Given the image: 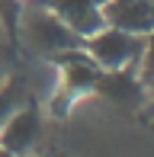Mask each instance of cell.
I'll use <instances>...</instances> for the list:
<instances>
[{
	"label": "cell",
	"mask_w": 154,
	"mask_h": 157,
	"mask_svg": "<svg viewBox=\"0 0 154 157\" xmlns=\"http://www.w3.org/2000/svg\"><path fill=\"white\" fill-rule=\"evenodd\" d=\"M141 83H144V93L151 99V109H154V32L144 42V55H141Z\"/></svg>",
	"instance_id": "9"
},
{
	"label": "cell",
	"mask_w": 154,
	"mask_h": 157,
	"mask_svg": "<svg viewBox=\"0 0 154 157\" xmlns=\"http://www.w3.org/2000/svg\"><path fill=\"white\" fill-rule=\"evenodd\" d=\"M19 26H23L26 45H29L32 52H39V55H48V58H55V55H61V52H71V48H83L80 35L67 23H61L52 10H45V6H39V3L23 13V23Z\"/></svg>",
	"instance_id": "1"
},
{
	"label": "cell",
	"mask_w": 154,
	"mask_h": 157,
	"mask_svg": "<svg viewBox=\"0 0 154 157\" xmlns=\"http://www.w3.org/2000/svg\"><path fill=\"white\" fill-rule=\"evenodd\" d=\"M93 93H100L106 103H113L122 112H138L148 99L141 77H135L132 71H103Z\"/></svg>",
	"instance_id": "4"
},
{
	"label": "cell",
	"mask_w": 154,
	"mask_h": 157,
	"mask_svg": "<svg viewBox=\"0 0 154 157\" xmlns=\"http://www.w3.org/2000/svg\"><path fill=\"white\" fill-rule=\"evenodd\" d=\"M0 157H10V154H6V151H3V147H0Z\"/></svg>",
	"instance_id": "11"
},
{
	"label": "cell",
	"mask_w": 154,
	"mask_h": 157,
	"mask_svg": "<svg viewBox=\"0 0 154 157\" xmlns=\"http://www.w3.org/2000/svg\"><path fill=\"white\" fill-rule=\"evenodd\" d=\"M148 35H132L113 26H103L100 32L83 39V52L90 55L103 71H132L144 55Z\"/></svg>",
	"instance_id": "2"
},
{
	"label": "cell",
	"mask_w": 154,
	"mask_h": 157,
	"mask_svg": "<svg viewBox=\"0 0 154 157\" xmlns=\"http://www.w3.org/2000/svg\"><path fill=\"white\" fill-rule=\"evenodd\" d=\"M23 106H26V87H23V80L0 83V128L6 125V119H10L16 109H23Z\"/></svg>",
	"instance_id": "8"
},
{
	"label": "cell",
	"mask_w": 154,
	"mask_h": 157,
	"mask_svg": "<svg viewBox=\"0 0 154 157\" xmlns=\"http://www.w3.org/2000/svg\"><path fill=\"white\" fill-rule=\"evenodd\" d=\"M55 61L61 64V80H64V96H80L96 90V80H100L103 67L90 58L83 48H71V52L55 55Z\"/></svg>",
	"instance_id": "7"
},
{
	"label": "cell",
	"mask_w": 154,
	"mask_h": 157,
	"mask_svg": "<svg viewBox=\"0 0 154 157\" xmlns=\"http://www.w3.org/2000/svg\"><path fill=\"white\" fill-rule=\"evenodd\" d=\"M39 135H42V112L32 103H26L23 109H16L6 119V125L0 128V147L10 157H26L36 147Z\"/></svg>",
	"instance_id": "3"
},
{
	"label": "cell",
	"mask_w": 154,
	"mask_h": 157,
	"mask_svg": "<svg viewBox=\"0 0 154 157\" xmlns=\"http://www.w3.org/2000/svg\"><path fill=\"white\" fill-rule=\"evenodd\" d=\"M39 6H45V10H52L55 16L61 19V23H67L71 29L80 35V39H87V35L100 32L103 26V3L106 0H36Z\"/></svg>",
	"instance_id": "5"
},
{
	"label": "cell",
	"mask_w": 154,
	"mask_h": 157,
	"mask_svg": "<svg viewBox=\"0 0 154 157\" xmlns=\"http://www.w3.org/2000/svg\"><path fill=\"white\" fill-rule=\"evenodd\" d=\"M0 83H6V61H3V55H0Z\"/></svg>",
	"instance_id": "10"
},
{
	"label": "cell",
	"mask_w": 154,
	"mask_h": 157,
	"mask_svg": "<svg viewBox=\"0 0 154 157\" xmlns=\"http://www.w3.org/2000/svg\"><path fill=\"white\" fill-rule=\"evenodd\" d=\"M103 23L132 35H151L154 0H106L103 3Z\"/></svg>",
	"instance_id": "6"
}]
</instances>
